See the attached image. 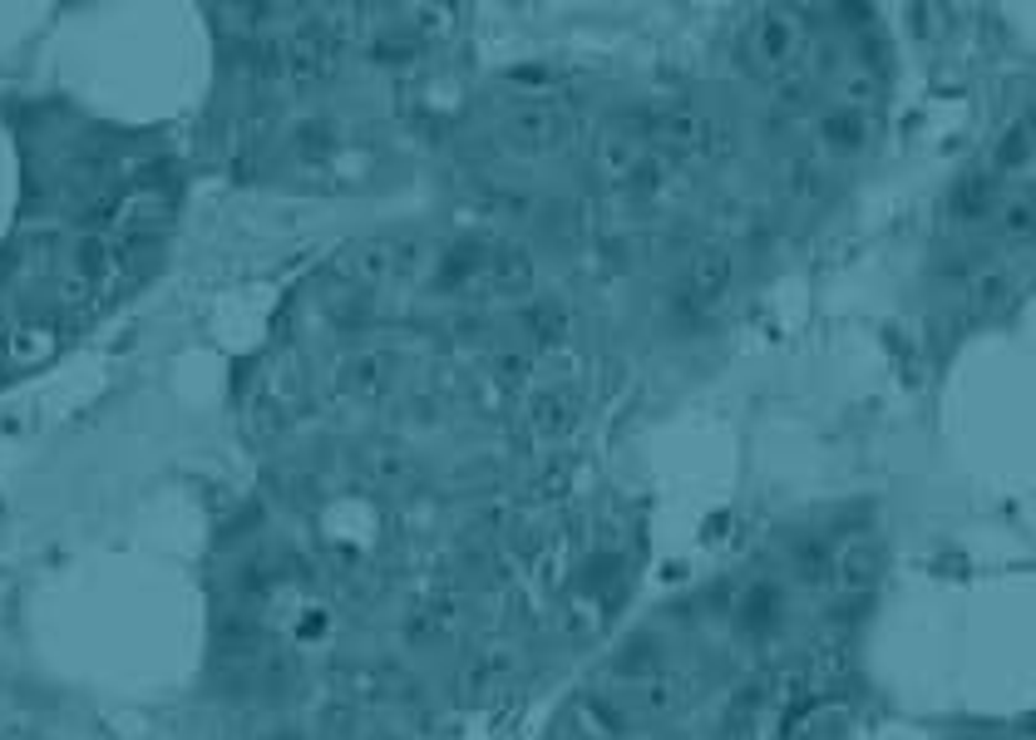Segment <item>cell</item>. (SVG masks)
Masks as SVG:
<instances>
[{"label": "cell", "mask_w": 1036, "mask_h": 740, "mask_svg": "<svg viewBox=\"0 0 1036 740\" xmlns=\"http://www.w3.org/2000/svg\"><path fill=\"white\" fill-rule=\"evenodd\" d=\"M805 40H810V30H805V15H800V10H755L750 25L736 35V55H740V65H746V74L780 84V80L805 70L800 65V60H805Z\"/></svg>", "instance_id": "6da1fadb"}, {"label": "cell", "mask_w": 1036, "mask_h": 740, "mask_svg": "<svg viewBox=\"0 0 1036 740\" xmlns=\"http://www.w3.org/2000/svg\"><path fill=\"white\" fill-rule=\"evenodd\" d=\"M420 267H425V237H366L341 252V277H351L356 287H380Z\"/></svg>", "instance_id": "7a4b0ae2"}, {"label": "cell", "mask_w": 1036, "mask_h": 740, "mask_svg": "<svg viewBox=\"0 0 1036 740\" xmlns=\"http://www.w3.org/2000/svg\"><path fill=\"white\" fill-rule=\"evenodd\" d=\"M568 134H573V124H568V114L553 109V104H518L509 119H504V144L528 154V158L563 148Z\"/></svg>", "instance_id": "3957f363"}, {"label": "cell", "mask_w": 1036, "mask_h": 740, "mask_svg": "<svg viewBox=\"0 0 1036 740\" xmlns=\"http://www.w3.org/2000/svg\"><path fill=\"white\" fill-rule=\"evenodd\" d=\"M528 287H533V257H528L524 247H494V252H484V267H479L469 292L509 302V296H524Z\"/></svg>", "instance_id": "277c9868"}, {"label": "cell", "mask_w": 1036, "mask_h": 740, "mask_svg": "<svg viewBox=\"0 0 1036 740\" xmlns=\"http://www.w3.org/2000/svg\"><path fill=\"white\" fill-rule=\"evenodd\" d=\"M814 148H820V158L814 163H824V158H854L869 148V114L864 109H844V104H834V109L820 114V124H814Z\"/></svg>", "instance_id": "5b68a950"}, {"label": "cell", "mask_w": 1036, "mask_h": 740, "mask_svg": "<svg viewBox=\"0 0 1036 740\" xmlns=\"http://www.w3.org/2000/svg\"><path fill=\"white\" fill-rule=\"evenodd\" d=\"M731 277H736L731 252H726L721 242H706V247H696V252H691V262H686L681 287H686V296H691L696 306H711L716 296L731 287Z\"/></svg>", "instance_id": "8992f818"}, {"label": "cell", "mask_w": 1036, "mask_h": 740, "mask_svg": "<svg viewBox=\"0 0 1036 740\" xmlns=\"http://www.w3.org/2000/svg\"><path fill=\"white\" fill-rule=\"evenodd\" d=\"M1002 208V188L992 168H972L968 178H958V188L948 193V213H953L962 228H977Z\"/></svg>", "instance_id": "52a82bcc"}, {"label": "cell", "mask_w": 1036, "mask_h": 740, "mask_svg": "<svg viewBox=\"0 0 1036 740\" xmlns=\"http://www.w3.org/2000/svg\"><path fill=\"white\" fill-rule=\"evenodd\" d=\"M114 272H119V252H114V242L104 237V232H80L70 247V277L89 282V287H109Z\"/></svg>", "instance_id": "ba28073f"}, {"label": "cell", "mask_w": 1036, "mask_h": 740, "mask_svg": "<svg viewBox=\"0 0 1036 740\" xmlns=\"http://www.w3.org/2000/svg\"><path fill=\"white\" fill-rule=\"evenodd\" d=\"M50 351H55V326H40V321L10 326L6 341H0V356H6V366H10V370H30V366H40Z\"/></svg>", "instance_id": "9c48e42d"}, {"label": "cell", "mask_w": 1036, "mask_h": 740, "mask_svg": "<svg viewBox=\"0 0 1036 740\" xmlns=\"http://www.w3.org/2000/svg\"><path fill=\"white\" fill-rule=\"evenodd\" d=\"M879 543H869V538H854V543H844V548H834V578H839L849 592H859V588H869L874 578H879Z\"/></svg>", "instance_id": "30bf717a"}, {"label": "cell", "mask_w": 1036, "mask_h": 740, "mask_svg": "<svg viewBox=\"0 0 1036 740\" xmlns=\"http://www.w3.org/2000/svg\"><path fill=\"white\" fill-rule=\"evenodd\" d=\"M736 622H740V632H746V637H765V632H775V622H780V588L755 583L746 598H740Z\"/></svg>", "instance_id": "8fae6325"}, {"label": "cell", "mask_w": 1036, "mask_h": 740, "mask_svg": "<svg viewBox=\"0 0 1036 740\" xmlns=\"http://www.w3.org/2000/svg\"><path fill=\"white\" fill-rule=\"evenodd\" d=\"M341 385L351 390V395H361V400H376L380 390L390 385V361L385 356H376V351H356L351 361L341 366Z\"/></svg>", "instance_id": "7c38bea8"}, {"label": "cell", "mask_w": 1036, "mask_h": 740, "mask_svg": "<svg viewBox=\"0 0 1036 740\" xmlns=\"http://www.w3.org/2000/svg\"><path fill=\"white\" fill-rule=\"evenodd\" d=\"M1032 148H1036V114L1032 119H1012L1007 129H1002V139L997 148H992V173H1012V168H1022L1032 158Z\"/></svg>", "instance_id": "4fadbf2b"}, {"label": "cell", "mask_w": 1036, "mask_h": 740, "mask_svg": "<svg viewBox=\"0 0 1036 740\" xmlns=\"http://www.w3.org/2000/svg\"><path fill=\"white\" fill-rule=\"evenodd\" d=\"M528 425L538 430V435H563L568 425H573V395L568 390H538L533 405H528Z\"/></svg>", "instance_id": "5bb4252c"}, {"label": "cell", "mask_w": 1036, "mask_h": 740, "mask_svg": "<svg viewBox=\"0 0 1036 740\" xmlns=\"http://www.w3.org/2000/svg\"><path fill=\"white\" fill-rule=\"evenodd\" d=\"M997 228L1007 242H1032L1036 237V198H1027V193L1007 198V203L997 208Z\"/></svg>", "instance_id": "9a60e30c"}, {"label": "cell", "mask_w": 1036, "mask_h": 740, "mask_svg": "<svg viewBox=\"0 0 1036 740\" xmlns=\"http://www.w3.org/2000/svg\"><path fill=\"white\" fill-rule=\"evenodd\" d=\"M662 662H666L662 642H657V637H637L627 652H622L617 672L632 676V681H652V676H662Z\"/></svg>", "instance_id": "2e32d148"}, {"label": "cell", "mask_w": 1036, "mask_h": 740, "mask_svg": "<svg viewBox=\"0 0 1036 740\" xmlns=\"http://www.w3.org/2000/svg\"><path fill=\"white\" fill-rule=\"evenodd\" d=\"M524 321H528V331H533L538 341L553 346L558 336H563V326H568V311L558 302H538V306H528L524 311Z\"/></svg>", "instance_id": "e0dca14e"}, {"label": "cell", "mask_w": 1036, "mask_h": 740, "mask_svg": "<svg viewBox=\"0 0 1036 740\" xmlns=\"http://www.w3.org/2000/svg\"><path fill=\"white\" fill-rule=\"evenodd\" d=\"M218 637H222V647H228V652H242V657L257 647V627H252V617H242V612H237V617H222Z\"/></svg>", "instance_id": "ac0fdd59"}, {"label": "cell", "mask_w": 1036, "mask_h": 740, "mask_svg": "<svg viewBox=\"0 0 1036 740\" xmlns=\"http://www.w3.org/2000/svg\"><path fill=\"white\" fill-rule=\"evenodd\" d=\"M499 376H504V380H524V376H528V356L504 351V356H499Z\"/></svg>", "instance_id": "d6986e66"}, {"label": "cell", "mask_w": 1036, "mask_h": 740, "mask_svg": "<svg viewBox=\"0 0 1036 740\" xmlns=\"http://www.w3.org/2000/svg\"><path fill=\"white\" fill-rule=\"evenodd\" d=\"M376 464H380V469H376V474H380V479H400V474H405V464H400V459H395V454H380V459H376Z\"/></svg>", "instance_id": "ffe728a7"}, {"label": "cell", "mask_w": 1036, "mask_h": 740, "mask_svg": "<svg viewBox=\"0 0 1036 740\" xmlns=\"http://www.w3.org/2000/svg\"><path fill=\"white\" fill-rule=\"evenodd\" d=\"M370 740H400V736H385V731H380V736H370Z\"/></svg>", "instance_id": "44dd1931"}]
</instances>
